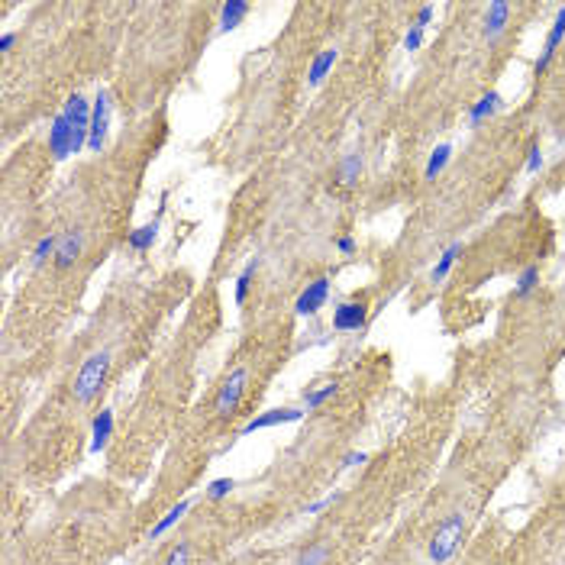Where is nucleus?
I'll use <instances>...</instances> for the list:
<instances>
[{
    "label": "nucleus",
    "instance_id": "2eb2a0df",
    "mask_svg": "<svg viewBox=\"0 0 565 565\" xmlns=\"http://www.w3.org/2000/svg\"><path fill=\"white\" fill-rule=\"evenodd\" d=\"M249 10L252 7H249L245 0H227V3L220 7V33H233V29L249 17Z\"/></svg>",
    "mask_w": 565,
    "mask_h": 565
},
{
    "label": "nucleus",
    "instance_id": "a211bd4d",
    "mask_svg": "<svg viewBox=\"0 0 565 565\" xmlns=\"http://www.w3.org/2000/svg\"><path fill=\"white\" fill-rule=\"evenodd\" d=\"M449 162H452V145H446V143L436 145V149L430 152V162H427V169H423V178H427V181H436V178L443 175V171H446Z\"/></svg>",
    "mask_w": 565,
    "mask_h": 565
},
{
    "label": "nucleus",
    "instance_id": "ddd939ff",
    "mask_svg": "<svg viewBox=\"0 0 565 565\" xmlns=\"http://www.w3.org/2000/svg\"><path fill=\"white\" fill-rule=\"evenodd\" d=\"M336 59H339V52H336V49H323L320 55H313L310 68H307V85H310V87H320V85H323V78H327L329 71H333Z\"/></svg>",
    "mask_w": 565,
    "mask_h": 565
},
{
    "label": "nucleus",
    "instance_id": "dca6fc26",
    "mask_svg": "<svg viewBox=\"0 0 565 565\" xmlns=\"http://www.w3.org/2000/svg\"><path fill=\"white\" fill-rule=\"evenodd\" d=\"M155 239H159V220L136 227L133 233L127 236V249H129V252H149V249L155 245Z\"/></svg>",
    "mask_w": 565,
    "mask_h": 565
},
{
    "label": "nucleus",
    "instance_id": "473e14b6",
    "mask_svg": "<svg viewBox=\"0 0 565 565\" xmlns=\"http://www.w3.org/2000/svg\"><path fill=\"white\" fill-rule=\"evenodd\" d=\"M336 249H339V255H352L355 252V239L352 236H339L336 239Z\"/></svg>",
    "mask_w": 565,
    "mask_h": 565
},
{
    "label": "nucleus",
    "instance_id": "7ed1b4c3",
    "mask_svg": "<svg viewBox=\"0 0 565 565\" xmlns=\"http://www.w3.org/2000/svg\"><path fill=\"white\" fill-rule=\"evenodd\" d=\"M462 536H465V517L462 514H449L446 520L439 523V530L433 533V540H430V562L433 565H446L449 559L456 556Z\"/></svg>",
    "mask_w": 565,
    "mask_h": 565
},
{
    "label": "nucleus",
    "instance_id": "f257e3e1",
    "mask_svg": "<svg viewBox=\"0 0 565 565\" xmlns=\"http://www.w3.org/2000/svg\"><path fill=\"white\" fill-rule=\"evenodd\" d=\"M107 371H110V352L107 349L87 355L85 365H81L78 375H75V401L78 404H91L94 397H97V391L103 388Z\"/></svg>",
    "mask_w": 565,
    "mask_h": 565
},
{
    "label": "nucleus",
    "instance_id": "cd10ccee",
    "mask_svg": "<svg viewBox=\"0 0 565 565\" xmlns=\"http://www.w3.org/2000/svg\"><path fill=\"white\" fill-rule=\"evenodd\" d=\"M540 169H543V152H540V145H530V152H527V175H536Z\"/></svg>",
    "mask_w": 565,
    "mask_h": 565
},
{
    "label": "nucleus",
    "instance_id": "f3484780",
    "mask_svg": "<svg viewBox=\"0 0 565 565\" xmlns=\"http://www.w3.org/2000/svg\"><path fill=\"white\" fill-rule=\"evenodd\" d=\"M462 255V243H452V245H446L443 249V255L436 259V265H433V271H430V281H446V275L452 271V265H456V259Z\"/></svg>",
    "mask_w": 565,
    "mask_h": 565
},
{
    "label": "nucleus",
    "instance_id": "f8f14e48",
    "mask_svg": "<svg viewBox=\"0 0 565 565\" xmlns=\"http://www.w3.org/2000/svg\"><path fill=\"white\" fill-rule=\"evenodd\" d=\"M501 107H504V97H501L498 91L481 94L478 101H475L472 107H469V127H472V129H478L481 123H485V120H491V117H494V113H498Z\"/></svg>",
    "mask_w": 565,
    "mask_h": 565
},
{
    "label": "nucleus",
    "instance_id": "b1692460",
    "mask_svg": "<svg viewBox=\"0 0 565 565\" xmlns=\"http://www.w3.org/2000/svg\"><path fill=\"white\" fill-rule=\"evenodd\" d=\"M536 285H540V265H527V269L520 271V278H517L514 294H517V297H527Z\"/></svg>",
    "mask_w": 565,
    "mask_h": 565
},
{
    "label": "nucleus",
    "instance_id": "4be33fe9",
    "mask_svg": "<svg viewBox=\"0 0 565 565\" xmlns=\"http://www.w3.org/2000/svg\"><path fill=\"white\" fill-rule=\"evenodd\" d=\"M259 265H262V259L255 255V259L243 269V275L236 278V304H245V297H249V287H252V278H255V271H259Z\"/></svg>",
    "mask_w": 565,
    "mask_h": 565
},
{
    "label": "nucleus",
    "instance_id": "20e7f679",
    "mask_svg": "<svg viewBox=\"0 0 565 565\" xmlns=\"http://www.w3.org/2000/svg\"><path fill=\"white\" fill-rule=\"evenodd\" d=\"M110 94L101 91L94 97V113H91V133H87V152H101L103 139H107V127H110Z\"/></svg>",
    "mask_w": 565,
    "mask_h": 565
},
{
    "label": "nucleus",
    "instance_id": "9b49d317",
    "mask_svg": "<svg viewBox=\"0 0 565 565\" xmlns=\"http://www.w3.org/2000/svg\"><path fill=\"white\" fill-rule=\"evenodd\" d=\"M81 249H85V233L81 229H68L62 236L59 249H55V269H71L78 262V255H81Z\"/></svg>",
    "mask_w": 565,
    "mask_h": 565
},
{
    "label": "nucleus",
    "instance_id": "f03ea898",
    "mask_svg": "<svg viewBox=\"0 0 565 565\" xmlns=\"http://www.w3.org/2000/svg\"><path fill=\"white\" fill-rule=\"evenodd\" d=\"M87 149V129H75L68 117H55L49 123V152L55 162H65L68 155H78Z\"/></svg>",
    "mask_w": 565,
    "mask_h": 565
},
{
    "label": "nucleus",
    "instance_id": "aec40b11",
    "mask_svg": "<svg viewBox=\"0 0 565 565\" xmlns=\"http://www.w3.org/2000/svg\"><path fill=\"white\" fill-rule=\"evenodd\" d=\"M359 171H362V152H346L343 155V162H339V185H355V178H359Z\"/></svg>",
    "mask_w": 565,
    "mask_h": 565
},
{
    "label": "nucleus",
    "instance_id": "a878e982",
    "mask_svg": "<svg viewBox=\"0 0 565 565\" xmlns=\"http://www.w3.org/2000/svg\"><path fill=\"white\" fill-rule=\"evenodd\" d=\"M233 488H236V481H233V478H213L210 485H207V498L220 501V498H227Z\"/></svg>",
    "mask_w": 565,
    "mask_h": 565
},
{
    "label": "nucleus",
    "instance_id": "393cba45",
    "mask_svg": "<svg viewBox=\"0 0 565 565\" xmlns=\"http://www.w3.org/2000/svg\"><path fill=\"white\" fill-rule=\"evenodd\" d=\"M327 559H329L327 543H313V546H307L304 552H301L297 565H327Z\"/></svg>",
    "mask_w": 565,
    "mask_h": 565
},
{
    "label": "nucleus",
    "instance_id": "72a5a7b5",
    "mask_svg": "<svg viewBox=\"0 0 565 565\" xmlns=\"http://www.w3.org/2000/svg\"><path fill=\"white\" fill-rule=\"evenodd\" d=\"M13 43H17V33H3V36H0V52L7 55V52L13 49Z\"/></svg>",
    "mask_w": 565,
    "mask_h": 565
},
{
    "label": "nucleus",
    "instance_id": "6ab92c4d",
    "mask_svg": "<svg viewBox=\"0 0 565 565\" xmlns=\"http://www.w3.org/2000/svg\"><path fill=\"white\" fill-rule=\"evenodd\" d=\"M187 510H191V501H178V504H175V507H171L169 514L162 517V520H159V523H155L152 530H149V540H159L162 533H169V530H171V527H175V523H178V520H181V517H185V514H187Z\"/></svg>",
    "mask_w": 565,
    "mask_h": 565
},
{
    "label": "nucleus",
    "instance_id": "423d86ee",
    "mask_svg": "<svg viewBox=\"0 0 565 565\" xmlns=\"http://www.w3.org/2000/svg\"><path fill=\"white\" fill-rule=\"evenodd\" d=\"M369 323V307L362 301H343L333 310V329L336 333H359Z\"/></svg>",
    "mask_w": 565,
    "mask_h": 565
},
{
    "label": "nucleus",
    "instance_id": "bb28decb",
    "mask_svg": "<svg viewBox=\"0 0 565 565\" xmlns=\"http://www.w3.org/2000/svg\"><path fill=\"white\" fill-rule=\"evenodd\" d=\"M420 45H423V29H420V26H410V29H407V36H404V49L407 52H417Z\"/></svg>",
    "mask_w": 565,
    "mask_h": 565
},
{
    "label": "nucleus",
    "instance_id": "1a4fd4ad",
    "mask_svg": "<svg viewBox=\"0 0 565 565\" xmlns=\"http://www.w3.org/2000/svg\"><path fill=\"white\" fill-rule=\"evenodd\" d=\"M507 23H510V3L507 0H494L488 3V13H485V43H498L504 36Z\"/></svg>",
    "mask_w": 565,
    "mask_h": 565
},
{
    "label": "nucleus",
    "instance_id": "9d476101",
    "mask_svg": "<svg viewBox=\"0 0 565 565\" xmlns=\"http://www.w3.org/2000/svg\"><path fill=\"white\" fill-rule=\"evenodd\" d=\"M562 39H565V7H559L556 20H552V29H549V36H546V45H543V55L536 59V75H546L549 62L556 59V52H559V45H562Z\"/></svg>",
    "mask_w": 565,
    "mask_h": 565
},
{
    "label": "nucleus",
    "instance_id": "4468645a",
    "mask_svg": "<svg viewBox=\"0 0 565 565\" xmlns=\"http://www.w3.org/2000/svg\"><path fill=\"white\" fill-rule=\"evenodd\" d=\"M110 436H113V410L103 407L97 417H94V430H91V452H101L107 449Z\"/></svg>",
    "mask_w": 565,
    "mask_h": 565
},
{
    "label": "nucleus",
    "instance_id": "2f4dec72",
    "mask_svg": "<svg viewBox=\"0 0 565 565\" xmlns=\"http://www.w3.org/2000/svg\"><path fill=\"white\" fill-rule=\"evenodd\" d=\"M369 462V452H349L346 459H343V469H355V465Z\"/></svg>",
    "mask_w": 565,
    "mask_h": 565
},
{
    "label": "nucleus",
    "instance_id": "6e6552de",
    "mask_svg": "<svg viewBox=\"0 0 565 565\" xmlns=\"http://www.w3.org/2000/svg\"><path fill=\"white\" fill-rule=\"evenodd\" d=\"M304 413L307 410H297V407H275V410H265V413H259V417H252V420L239 430V436H249V433H255V430H269V427L297 423V420H304Z\"/></svg>",
    "mask_w": 565,
    "mask_h": 565
},
{
    "label": "nucleus",
    "instance_id": "c85d7f7f",
    "mask_svg": "<svg viewBox=\"0 0 565 565\" xmlns=\"http://www.w3.org/2000/svg\"><path fill=\"white\" fill-rule=\"evenodd\" d=\"M187 552H191V546H187V543H178V546L171 549V556L165 565H187Z\"/></svg>",
    "mask_w": 565,
    "mask_h": 565
},
{
    "label": "nucleus",
    "instance_id": "39448f33",
    "mask_svg": "<svg viewBox=\"0 0 565 565\" xmlns=\"http://www.w3.org/2000/svg\"><path fill=\"white\" fill-rule=\"evenodd\" d=\"M245 385H249V371L245 369L229 371V378L223 381V388L217 394V417H229V413L236 410V404L243 401Z\"/></svg>",
    "mask_w": 565,
    "mask_h": 565
},
{
    "label": "nucleus",
    "instance_id": "5701e85b",
    "mask_svg": "<svg viewBox=\"0 0 565 565\" xmlns=\"http://www.w3.org/2000/svg\"><path fill=\"white\" fill-rule=\"evenodd\" d=\"M59 243H62L59 233H49V236L39 239V243H36V249H33V265H43L49 255L55 259V249H59Z\"/></svg>",
    "mask_w": 565,
    "mask_h": 565
},
{
    "label": "nucleus",
    "instance_id": "c756f323",
    "mask_svg": "<svg viewBox=\"0 0 565 565\" xmlns=\"http://www.w3.org/2000/svg\"><path fill=\"white\" fill-rule=\"evenodd\" d=\"M333 501H339V494L336 491H329L327 498H320V501H313V504H307V514H320V510H327Z\"/></svg>",
    "mask_w": 565,
    "mask_h": 565
},
{
    "label": "nucleus",
    "instance_id": "7c9ffc66",
    "mask_svg": "<svg viewBox=\"0 0 565 565\" xmlns=\"http://www.w3.org/2000/svg\"><path fill=\"white\" fill-rule=\"evenodd\" d=\"M433 23V7L430 3H423L420 13H417V20H413V26H420V29H427V26Z\"/></svg>",
    "mask_w": 565,
    "mask_h": 565
},
{
    "label": "nucleus",
    "instance_id": "412c9836",
    "mask_svg": "<svg viewBox=\"0 0 565 565\" xmlns=\"http://www.w3.org/2000/svg\"><path fill=\"white\" fill-rule=\"evenodd\" d=\"M336 381H329V385H323V388H307L304 391V407L307 410H317V407H323L329 401V397L336 394Z\"/></svg>",
    "mask_w": 565,
    "mask_h": 565
},
{
    "label": "nucleus",
    "instance_id": "0eeeda50",
    "mask_svg": "<svg viewBox=\"0 0 565 565\" xmlns=\"http://www.w3.org/2000/svg\"><path fill=\"white\" fill-rule=\"evenodd\" d=\"M327 297H329V278H313L297 297L294 313L297 317H317L327 307Z\"/></svg>",
    "mask_w": 565,
    "mask_h": 565
}]
</instances>
